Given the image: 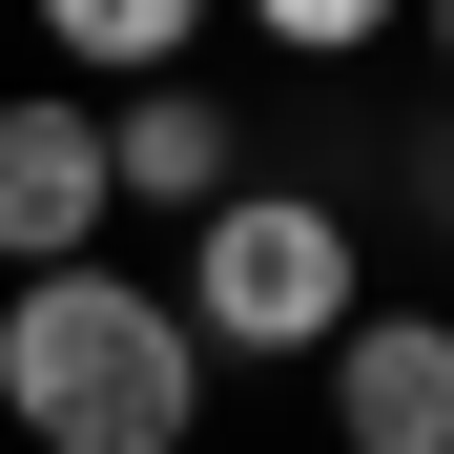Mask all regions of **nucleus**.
Masks as SVG:
<instances>
[{
  "label": "nucleus",
  "mask_w": 454,
  "mask_h": 454,
  "mask_svg": "<svg viewBox=\"0 0 454 454\" xmlns=\"http://www.w3.org/2000/svg\"><path fill=\"white\" fill-rule=\"evenodd\" d=\"M0 413H21L42 454H186L207 413V331L166 310L145 269H21L0 289Z\"/></svg>",
  "instance_id": "f257e3e1"
},
{
  "label": "nucleus",
  "mask_w": 454,
  "mask_h": 454,
  "mask_svg": "<svg viewBox=\"0 0 454 454\" xmlns=\"http://www.w3.org/2000/svg\"><path fill=\"white\" fill-rule=\"evenodd\" d=\"M166 310L207 331V351H331L372 289H351V227L310 207V186H227L207 227H186V289Z\"/></svg>",
  "instance_id": "f03ea898"
},
{
  "label": "nucleus",
  "mask_w": 454,
  "mask_h": 454,
  "mask_svg": "<svg viewBox=\"0 0 454 454\" xmlns=\"http://www.w3.org/2000/svg\"><path fill=\"white\" fill-rule=\"evenodd\" d=\"M104 248V104H0V269H83Z\"/></svg>",
  "instance_id": "7ed1b4c3"
},
{
  "label": "nucleus",
  "mask_w": 454,
  "mask_h": 454,
  "mask_svg": "<svg viewBox=\"0 0 454 454\" xmlns=\"http://www.w3.org/2000/svg\"><path fill=\"white\" fill-rule=\"evenodd\" d=\"M331 434L351 454H454V310H351L331 331Z\"/></svg>",
  "instance_id": "20e7f679"
},
{
  "label": "nucleus",
  "mask_w": 454,
  "mask_h": 454,
  "mask_svg": "<svg viewBox=\"0 0 454 454\" xmlns=\"http://www.w3.org/2000/svg\"><path fill=\"white\" fill-rule=\"evenodd\" d=\"M227 186H248V145H227V104H207V83H124V104H104V207L207 227Z\"/></svg>",
  "instance_id": "39448f33"
},
{
  "label": "nucleus",
  "mask_w": 454,
  "mask_h": 454,
  "mask_svg": "<svg viewBox=\"0 0 454 454\" xmlns=\"http://www.w3.org/2000/svg\"><path fill=\"white\" fill-rule=\"evenodd\" d=\"M42 42H62V62H104V83H166V62L207 42V0H42Z\"/></svg>",
  "instance_id": "423d86ee"
},
{
  "label": "nucleus",
  "mask_w": 454,
  "mask_h": 454,
  "mask_svg": "<svg viewBox=\"0 0 454 454\" xmlns=\"http://www.w3.org/2000/svg\"><path fill=\"white\" fill-rule=\"evenodd\" d=\"M248 21H269V42H289V62H351V42H372V21H393V0H248Z\"/></svg>",
  "instance_id": "0eeeda50"
},
{
  "label": "nucleus",
  "mask_w": 454,
  "mask_h": 454,
  "mask_svg": "<svg viewBox=\"0 0 454 454\" xmlns=\"http://www.w3.org/2000/svg\"><path fill=\"white\" fill-rule=\"evenodd\" d=\"M434 62H454V0H434Z\"/></svg>",
  "instance_id": "6e6552de"
}]
</instances>
